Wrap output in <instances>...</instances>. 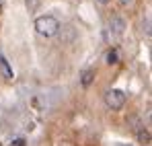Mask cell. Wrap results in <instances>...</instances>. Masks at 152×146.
I'll use <instances>...</instances> for the list:
<instances>
[{"label": "cell", "instance_id": "4fadbf2b", "mask_svg": "<svg viewBox=\"0 0 152 146\" xmlns=\"http://www.w3.org/2000/svg\"><path fill=\"white\" fill-rule=\"evenodd\" d=\"M119 146H124V144H119Z\"/></svg>", "mask_w": 152, "mask_h": 146}, {"label": "cell", "instance_id": "52a82bcc", "mask_svg": "<svg viewBox=\"0 0 152 146\" xmlns=\"http://www.w3.org/2000/svg\"><path fill=\"white\" fill-rule=\"evenodd\" d=\"M138 142L150 144V132H148V130H140V132H138Z\"/></svg>", "mask_w": 152, "mask_h": 146}, {"label": "cell", "instance_id": "5b68a950", "mask_svg": "<svg viewBox=\"0 0 152 146\" xmlns=\"http://www.w3.org/2000/svg\"><path fill=\"white\" fill-rule=\"evenodd\" d=\"M105 62H107V64H117V62H119V51L115 48H111L105 54Z\"/></svg>", "mask_w": 152, "mask_h": 146}, {"label": "cell", "instance_id": "7c38bea8", "mask_svg": "<svg viewBox=\"0 0 152 146\" xmlns=\"http://www.w3.org/2000/svg\"><path fill=\"white\" fill-rule=\"evenodd\" d=\"M0 8H2V4H0Z\"/></svg>", "mask_w": 152, "mask_h": 146}, {"label": "cell", "instance_id": "8fae6325", "mask_svg": "<svg viewBox=\"0 0 152 146\" xmlns=\"http://www.w3.org/2000/svg\"><path fill=\"white\" fill-rule=\"evenodd\" d=\"M97 2H99V4H107L109 0H97Z\"/></svg>", "mask_w": 152, "mask_h": 146}, {"label": "cell", "instance_id": "8992f818", "mask_svg": "<svg viewBox=\"0 0 152 146\" xmlns=\"http://www.w3.org/2000/svg\"><path fill=\"white\" fill-rule=\"evenodd\" d=\"M93 78H95V72H93V70H84V72L80 74V82H82V87H91Z\"/></svg>", "mask_w": 152, "mask_h": 146}, {"label": "cell", "instance_id": "ba28073f", "mask_svg": "<svg viewBox=\"0 0 152 146\" xmlns=\"http://www.w3.org/2000/svg\"><path fill=\"white\" fill-rule=\"evenodd\" d=\"M39 4H41V0H27V8L29 10H35Z\"/></svg>", "mask_w": 152, "mask_h": 146}, {"label": "cell", "instance_id": "9c48e42d", "mask_svg": "<svg viewBox=\"0 0 152 146\" xmlns=\"http://www.w3.org/2000/svg\"><path fill=\"white\" fill-rule=\"evenodd\" d=\"M12 146H25V140H23V138H17V140L12 142Z\"/></svg>", "mask_w": 152, "mask_h": 146}, {"label": "cell", "instance_id": "7a4b0ae2", "mask_svg": "<svg viewBox=\"0 0 152 146\" xmlns=\"http://www.w3.org/2000/svg\"><path fill=\"white\" fill-rule=\"evenodd\" d=\"M105 105L113 111H119L124 105H126V93L119 91V89H111L105 93Z\"/></svg>", "mask_w": 152, "mask_h": 146}, {"label": "cell", "instance_id": "3957f363", "mask_svg": "<svg viewBox=\"0 0 152 146\" xmlns=\"http://www.w3.org/2000/svg\"><path fill=\"white\" fill-rule=\"evenodd\" d=\"M109 27H111V31H113L115 35H121V33L126 31V21H124L121 17H111Z\"/></svg>", "mask_w": 152, "mask_h": 146}, {"label": "cell", "instance_id": "6da1fadb", "mask_svg": "<svg viewBox=\"0 0 152 146\" xmlns=\"http://www.w3.org/2000/svg\"><path fill=\"white\" fill-rule=\"evenodd\" d=\"M35 31L43 37H53L58 35L60 31V21L51 15H43V17H37L35 19Z\"/></svg>", "mask_w": 152, "mask_h": 146}, {"label": "cell", "instance_id": "277c9868", "mask_svg": "<svg viewBox=\"0 0 152 146\" xmlns=\"http://www.w3.org/2000/svg\"><path fill=\"white\" fill-rule=\"evenodd\" d=\"M0 74H2L6 80H12V76H15V74H12V68L8 66V60H6L4 56H0Z\"/></svg>", "mask_w": 152, "mask_h": 146}, {"label": "cell", "instance_id": "30bf717a", "mask_svg": "<svg viewBox=\"0 0 152 146\" xmlns=\"http://www.w3.org/2000/svg\"><path fill=\"white\" fill-rule=\"evenodd\" d=\"M132 2H134V0H119V4H121V6H126V4H132Z\"/></svg>", "mask_w": 152, "mask_h": 146}]
</instances>
